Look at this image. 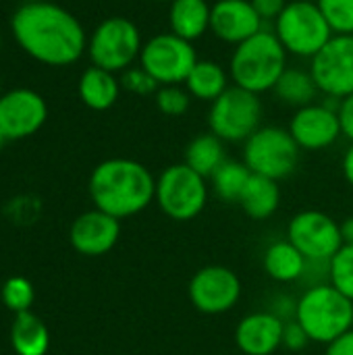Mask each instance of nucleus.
<instances>
[{"label": "nucleus", "instance_id": "29", "mask_svg": "<svg viewBox=\"0 0 353 355\" xmlns=\"http://www.w3.org/2000/svg\"><path fill=\"white\" fill-rule=\"evenodd\" d=\"M33 297H35L33 285L25 277H10L2 285V304L15 314L29 312Z\"/></svg>", "mask_w": 353, "mask_h": 355}, {"label": "nucleus", "instance_id": "7", "mask_svg": "<svg viewBox=\"0 0 353 355\" xmlns=\"http://www.w3.org/2000/svg\"><path fill=\"white\" fill-rule=\"evenodd\" d=\"M300 146L289 129L268 125L260 127L248 141H243V162L254 175L275 181L291 177L300 164Z\"/></svg>", "mask_w": 353, "mask_h": 355}, {"label": "nucleus", "instance_id": "22", "mask_svg": "<svg viewBox=\"0 0 353 355\" xmlns=\"http://www.w3.org/2000/svg\"><path fill=\"white\" fill-rule=\"evenodd\" d=\"M231 75L229 71H225L216 60L210 58H200L191 73L185 79V89L189 92L191 98L202 100V102H214L218 96H223L231 85Z\"/></svg>", "mask_w": 353, "mask_h": 355}, {"label": "nucleus", "instance_id": "4", "mask_svg": "<svg viewBox=\"0 0 353 355\" xmlns=\"http://www.w3.org/2000/svg\"><path fill=\"white\" fill-rule=\"evenodd\" d=\"M295 320L312 343L329 345L353 329V302L333 285H316L300 297Z\"/></svg>", "mask_w": 353, "mask_h": 355}, {"label": "nucleus", "instance_id": "28", "mask_svg": "<svg viewBox=\"0 0 353 355\" xmlns=\"http://www.w3.org/2000/svg\"><path fill=\"white\" fill-rule=\"evenodd\" d=\"M331 285L353 302V245H343L329 262Z\"/></svg>", "mask_w": 353, "mask_h": 355}, {"label": "nucleus", "instance_id": "3", "mask_svg": "<svg viewBox=\"0 0 353 355\" xmlns=\"http://www.w3.org/2000/svg\"><path fill=\"white\" fill-rule=\"evenodd\" d=\"M287 69V50L275 31L262 29L233 48L229 60L231 81L254 94L273 92Z\"/></svg>", "mask_w": 353, "mask_h": 355}, {"label": "nucleus", "instance_id": "33", "mask_svg": "<svg viewBox=\"0 0 353 355\" xmlns=\"http://www.w3.org/2000/svg\"><path fill=\"white\" fill-rule=\"evenodd\" d=\"M310 337L308 333L304 331V327L293 320V322H287L285 324V331H283V347L291 349V352H302L310 345Z\"/></svg>", "mask_w": 353, "mask_h": 355}, {"label": "nucleus", "instance_id": "21", "mask_svg": "<svg viewBox=\"0 0 353 355\" xmlns=\"http://www.w3.org/2000/svg\"><path fill=\"white\" fill-rule=\"evenodd\" d=\"M237 206L250 218H254V220L270 218L279 210V206H281L279 181L252 173V177H250V181H248V185H246Z\"/></svg>", "mask_w": 353, "mask_h": 355}, {"label": "nucleus", "instance_id": "11", "mask_svg": "<svg viewBox=\"0 0 353 355\" xmlns=\"http://www.w3.org/2000/svg\"><path fill=\"white\" fill-rule=\"evenodd\" d=\"M287 239L304 254L308 262H331L343 248L341 229L335 218L320 210L298 212L287 227Z\"/></svg>", "mask_w": 353, "mask_h": 355}, {"label": "nucleus", "instance_id": "12", "mask_svg": "<svg viewBox=\"0 0 353 355\" xmlns=\"http://www.w3.org/2000/svg\"><path fill=\"white\" fill-rule=\"evenodd\" d=\"M310 73L318 92L343 100L353 94V35H333L310 60Z\"/></svg>", "mask_w": 353, "mask_h": 355}, {"label": "nucleus", "instance_id": "9", "mask_svg": "<svg viewBox=\"0 0 353 355\" xmlns=\"http://www.w3.org/2000/svg\"><path fill=\"white\" fill-rule=\"evenodd\" d=\"M260 94L231 85L223 96L210 104L208 127L210 133L223 141H248L262 125Z\"/></svg>", "mask_w": 353, "mask_h": 355}, {"label": "nucleus", "instance_id": "40", "mask_svg": "<svg viewBox=\"0 0 353 355\" xmlns=\"http://www.w3.org/2000/svg\"><path fill=\"white\" fill-rule=\"evenodd\" d=\"M148 2H169V4H171L173 0H148Z\"/></svg>", "mask_w": 353, "mask_h": 355}, {"label": "nucleus", "instance_id": "39", "mask_svg": "<svg viewBox=\"0 0 353 355\" xmlns=\"http://www.w3.org/2000/svg\"><path fill=\"white\" fill-rule=\"evenodd\" d=\"M6 141H8V139H6V135H4V133L0 131V148H2V146H4Z\"/></svg>", "mask_w": 353, "mask_h": 355}, {"label": "nucleus", "instance_id": "18", "mask_svg": "<svg viewBox=\"0 0 353 355\" xmlns=\"http://www.w3.org/2000/svg\"><path fill=\"white\" fill-rule=\"evenodd\" d=\"M285 322L270 312H254L239 320L235 343L246 355H273L283 345Z\"/></svg>", "mask_w": 353, "mask_h": 355}, {"label": "nucleus", "instance_id": "31", "mask_svg": "<svg viewBox=\"0 0 353 355\" xmlns=\"http://www.w3.org/2000/svg\"><path fill=\"white\" fill-rule=\"evenodd\" d=\"M154 100L158 110L166 116H183L191 106V96L185 85H160Z\"/></svg>", "mask_w": 353, "mask_h": 355}, {"label": "nucleus", "instance_id": "30", "mask_svg": "<svg viewBox=\"0 0 353 355\" xmlns=\"http://www.w3.org/2000/svg\"><path fill=\"white\" fill-rule=\"evenodd\" d=\"M333 33L353 35V0H316Z\"/></svg>", "mask_w": 353, "mask_h": 355}, {"label": "nucleus", "instance_id": "23", "mask_svg": "<svg viewBox=\"0 0 353 355\" xmlns=\"http://www.w3.org/2000/svg\"><path fill=\"white\" fill-rule=\"evenodd\" d=\"M308 264L310 262L289 239L275 241L264 252V270L277 283H293L302 279Z\"/></svg>", "mask_w": 353, "mask_h": 355}, {"label": "nucleus", "instance_id": "5", "mask_svg": "<svg viewBox=\"0 0 353 355\" xmlns=\"http://www.w3.org/2000/svg\"><path fill=\"white\" fill-rule=\"evenodd\" d=\"M273 31L287 54L310 60L335 35L316 0H289Z\"/></svg>", "mask_w": 353, "mask_h": 355}, {"label": "nucleus", "instance_id": "36", "mask_svg": "<svg viewBox=\"0 0 353 355\" xmlns=\"http://www.w3.org/2000/svg\"><path fill=\"white\" fill-rule=\"evenodd\" d=\"M325 355H353V329L343 333L341 337H337L335 341H331L327 345Z\"/></svg>", "mask_w": 353, "mask_h": 355}, {"label": "nucleus", "instance_id": "35", "mask_svg": "<svg viewBox=\"0 0 353 355\" xmlns=\"http://www.w3.org/2000/svg\"><path fill=\"white\" fill-rule=\"evenodd\" d=\"M337 112H339V121H341L343 135L353 144V94H350L343 100H339Z\"/></svg>", "mask_w": 353, "mask_h": 355}, {"label": "nucleus", "instance_id": "20", "mask_svg": "<svg viewBox=\"0 0 353 355\" xmlns=\"http://www.w3.org/2000/svg\"><path fill=\"white\" fill-rule=\"evenodd\" d=\"M212 4L206 0H173L169 4L171 31L187 42H196L210 29Z\"/></svg>", "mask_w": 353, "mask_h": 355}, {"label": "nucleus", "instance_id": "42", "mask_svg": "<svg viewBox=\"0 0 353 355\" xmlns=\"http://www.w3.org/2000/svg\"><path fill=\"white\" fill-rule=\"evenodd\" d=\"M21 2H35V0H21Z\"/></svg>", "mask_w": 353, "mask_h": 355}, {"label": "nucleus", "instance_id": "10", "mask_svg": "<svg viewBox=\"0 0 353 355\" xmlns=\"http://www.w3.org/2000/svg\"><path fill=\"white\" fill-rule=\"evenodd\" d=\"M198 60L193 42H187L173 31L152 35L144 42L139 54V67H144L158 85H183Z\"/></svg>", "mask_w": 353, "mask_h": 355}, {"label": "nucleus", "instance_id": "25", "mask_svg": "<svg viewBox=\"0 0 353 355\" xmlns=\"http://www.w3.org/2000/svg\"><path fill=\"white\" fill-rule=\"evenodd\" d=\"M225 160H227L225 141L214 133H200L185 146L183 162L204 179H210Z\"/></svg>", "mask_w": 353, "mask_h": 355}, {"label": "nucleus", "instance_id": "37", "mask_svg": "<svg viewBox=\"0 0 353 355\" xmlns=\"http://www.w3.org/2000/svg\"><path fill=\"white\" fill-rule=\"evenodd\" d=\"M341 171L345 181L353 187V144L347 148V152L343 154V162H341Z\"/></svg>", "mask_w": 353, "mask_h": 355}, {"label": "nucleus", "instance_id": "15", "mask_svg": "<svg viewBox=\"0 0 353 355\" xmlns=\"http://www.w3.org/2000/svg\"><path fill=\"white\" fill-rule=\"evenodd\" d=\"M287 129L300 150L306 152L327 150L343 135L337 108L320 102L298 108Z\"/></svg>", "mask_w": 353, "mask_h": 355}, {"label": "nucleus", "instance_id": "24", "mask_svg": "<svg viewBox=\"0 0 353 355\" xmlns=\"http://www.w3.org/2000/svg\"><path fill=\"white\" fill-rule=\"evenodd\" d=\"M10 345L17 355H46L50 347L48 327L31 310L15 314L10 324Z\"/></svg>", "mask_w": 353, "mask_h": 355}, {"label": "nucleus", "instance_id": "38", "mask_svg": "<svg viewBox=\"0 0 353 355\" xmlns=\"http://www.w3.org/2000/svg\"><path fill=\"white\" fill-rule=\"evenodd\" d=\"M339 229H341V239H343V245H353V216H347L339 223Z\"/></svg>", "mask_w": 353, "mask_h": 355}, {"label": "nucleus", "instance_id": "27", "mask_svg": "<svg viewBox=\"0 0 353 355\" xmlns=\"http://www.w3.org/2000/svg\"><path fill=\"white\" fill-rule=\"evenodd\" d=\"M250 177H252V171L246 166L243 160L237 162V160H229L227 158L216 168V173L210 177V181H212L214 193L223 202H227V204H239V198H241V193H243Z\"/></svg>", "mask_w": 353, "mask_h": 355}, {"label": "nucleus", "instance_id": "1", "mask_svg": "<svg viewBox=\"0 0 353 355\" xmlns=\"http://www.w3.org/2000/svg\"><path fill=\"white\" fill-rule=\"evenodd\" d=\"M10 33L29 58L46 67H69L87 52L81 21L50 0L21 2L10 17Z\"/></svg>", "mask_w": 353, "mask_h": 355}, {"label": "nucleus", "instance_id": "6", "mask_svg": "<svg viewBox=\"0 0 353 355\" xmlns=\"http://www.w3.org/2000/svg\"><path fill=\"white\" fill-rule=\"evenodd\" d=\"M144 48L139 27L127 17H108L87 37L92 64L110 73H123L139 60Z\"/></svg>", "mask_w": 353, "mask_h": 355}, {"label": "nucleus", "instance_id": "26", "mask_svg": "<svg viewBox=\"0 0 353 355\" xmlns=\"http://www.w3.org/2000/svg\"><path fill=\"white\" fill-rule=\"evenodd\" d=\"M273 92L281 102H285L289 106H295V110L302 108V106L314 104L316 96L320 94L310 69L306 71V69H295V67L285 69V73L279 77Z\"/></svg>", "mask_w": 353, "mask_h": 355}, {"label": "nucleus", "instance_id": "41", "mask_svg": "<svg viewBox=\"0 0 353 355\" xmlns=\"http://www.w3.org/2000/svg\"><path fill=\"white\" fill-rule=\"evenodd\" d=\"M0 54H2V35H0Z\"/></svg>", "mask_w": 353, "mask_h": 355}, {"label": "nucleus", "instance_id": "34", "mask_svg": "<svg viewBox=\"0 0 353 355\" xmlns=\"http://www.w3.org/2000/svg\"><path fill=\"white\" fill-rule=\"evenodd\" d=\"M289 0H252L256 12L260 15L262 21H277L279 15L285 10Z\"/></svg>", "mask_w": 353, "mask_h": 355}, {"label": "nucleus", "instance_id": "19", "mask_svg": "<svg viewBox=\"0 0 353 355\" xmlns=\"http://www.w3.org/2000/svg\"><path fill=\"white\" fill-rule=\"evenodd\" d=\"M77 94L87 108L108 110L117 104L121 96V79H117V73L92 64L81 73Z\"/></svg>", "mask_w": 353, "mask_h": 355}, {"label": "nucleus", "instance_id": "14", "mask_svg": "<svg viewBox=\"0 0 353 355\" xmlns=\"http://www.w3.org/2000/svg\"><path fill=\"white\" fill-rule=\"evenodd\" d=\"M48 119V104L42 94L17 87L0 96V131L6 139H25L37 133Z\"/></svg>", "mask_w": 353, "mask_h": 355}, {"label": "nucleus", "instance_id": "13", "mask_svg": "<svg viewBox=\"0 0 353 355\" xmlns=\"http://www.w3.org/2000/svg\"><path fill=\"white\" fill-rule=\"evenodd\" d=\"M187 293L198 312L216 316L237 306L241 297V281L231 268L210 264L191 277Z\"/></svg>", "mask_w": 353, "mask_h": 355}, {"label": "nucleus", "instance_id": "32", "mask_svg": "<svg viewBox=\"0 0 353 355\" xmlns=\"http://www.w3.org/2000/svg\"><path fill=\"white\" fill-rule=\"evenodd\" d=\"M121 87L135 96H152L158 92L160 85L144 67H129L121 75Z\"/></svg>", "mask_w": 353, "mask_h": 355}, {"label": "nucleus", "instance_id": "2", "mask_svg": "<svg viewBox=\"0 0 353 355\" xmlns=\"http://www.w3.org/2000/svg\"><path fill=\"white\" fill-rule=\"evenodd\" d=\"M89 196L98 210L129 218L144 212L156 198V177L137 160L108 158L89 177Z\"/></svg>", "mask_w": 353, "mask_h": 355}, {"label": "nucleus", "instance_id": "16", "mask_svg": "<svg viewBox=\"0 0 353 355\" xmlns=\"http://www.w3.org/2000/svg\"><path fill=\"white\" fill-rule=\"evenodd\" d=\"M121 237V220L94 208L77 216L69 229V241L81 256H104Z\"/></svg>", "mask_w": 353, "mask_h": 355}, {"label": "nucleus", "instance_id": "17", "mask_svg": "<svg viewBox=\"0 0 353 355\" xmlns=\"http://www.w3.org/2000/svg\"><path fill=\"white\" fill-rule=\"evenodd\" d=\"M262 25L252 0H216L212 4L210 31L225 44L237 46L262 31Z\"/></svg>", "mask_w": 353, "mask_h": 355}, {"label": "nucleus", "instance_id": "8", "mask_svg": "<svg viewBox=\"0 0 353 355\" xmlns=\"http://www.w3.org/2000/svg\"><path fill=\"white\" fill-rule=\"evenodd\" d=\"M154 202L169 218L177 223L193 220L208 202V185L202 175L185 162L166 166L156 179Z\"/></svg>", "mask_w": 353, "mask_h": 355}]
</instances>
